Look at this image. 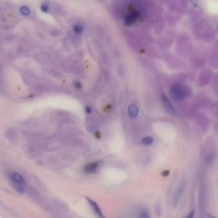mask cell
Instances as JSON below:
<instances>
[{"label":"cell","instance_id":"cell-11","mask_svg":"<svg viewBox=\"0 0 218 218\" xmlns=\"http://www.w3.org/2000/svg\"><path fill=\"white\" fill-rule=\"evenodd\" d=\"M41 9L42 12H46L49 10L48 6L46 4H42L41 6Z\"/></svg>","mask_w":218,"mask_h":218},{"label":"cell","instance_id":"cell-13","mask_svg":"<svg viewBox=\"0 0 218 218\" xmlns=\"http://www.w3.org/2000/svg\"><path fill=\"white\" fill-rule=\"evenodd\" d=\"M213 155H209L207 156V157L206 159V162H207V163L208 164L209 163L211 162V161H212V160L213 159Z\"/></svg>","mask_w":218,"mask_h":218},{"label":"cell","instance_id":"cell-14","mask_svg":"<svg viewBox=\"0 0 218 218\" xmlns=\"http://www.w3.org/2000/svg\"><path fill=\"white\" fill-rule=\"evenodd\" d=\"M169 173H170V172H169V170H165V171H163V172L162 173V175L163 177H167V176L169 175Z\"/></svg>","mask_w":218,"mask_h":218},{"label":"cell","instance_id":"cell-15","mask_svg":"<svg viewBox=\"0 0 218 218\" xmlns=\"http://www.w3.org/2000/svg\"><path fill=\"white\" fill-rule=\"evenodd\" d=\"M194 214H195V210H193V211H192V212H191V213L188 215V216L187 217V218H193V217H194Z\"/></svg>","mask_w":218,"mask_h":218},{"label":"cell","instance_id":"cell-6","mask_svg":"<svg viewBox=\"0 0 218 218\" xmlns=\"http://www.w3.org/2000/svg\"><path fill=\"white\" fill-rule=\"evenodd\" d=\"M129 116L131 118H135L139 114V109L138 107L135 105H131L129 106Z\"/></svg>","mask_w":218,"mask_h":218},{"label":"cell","instance_id":"cell-2","mask_svg":"<svg viewBox=\"0 0 218 218\" xmlns=\"http://www.w3.org/2000/svg\"><path fill=\"white\" fill-rule=\"evenodd\" d=\"M162 98L164 108L168 113L175 116H177L179 115L177 111L173 106L169 99L165 95L163 94Z\"/></svg>","mask_w":218,"mask_h":218},{"label":"cell","instance_id":"cell-5","mask_svg":"<svg viewBox=\"0 0 218 218\" xmlns=\"http://www.w3.org/2000/svg\"><path fill=\"white\" fill-rule=\"evenodd\" d=\"M86 199L88 200V202H89L90 205L92 207V208H93L94 212L96 213L97 215H98V217L101 218L103 217L101 211L99 207L97 205L96 203L95 202L93 201L91 199H89V198H86Z\"/></svg>","mask_w":218,"mask_h":218},{"label":"cell","instance_id":"cell-7","mask_svg":"<svg viewBox=\"0 0 218 218\" xmlns=\"http://www.w3.org/2000/svg\"><path fill=\"white\" fill-rule=\"evenodd\" d=\"M20 12L21 14L25 16H29L31 13L30 9L26 6H22L20 8Z\"/></svg>","mask_w":218,"mask_h":218},{"label":"cell","instance_id":"cell-3","mask_svg":"<svg viewBox=\"0 0 218 218\" xmlns=\"http://www.w3.org/2000/svg\"><path fill=\"white\" fill-rule=\"evenodd\" d=\"M9 177L10 179L15 184L23 185L25 182L24 178L20 174L17 172L14 171L11 172L9 174Z\"/></svg>","mask_w":218,"mask_h":218},{"label":"cell","instance_id":"cell-9","mask_svg":"<svg viewBox=\"0 0 218 218\" xmlns=\"http://www.w3.org/2000/svg\"><path fill=\"white\" fill-rule=\"evenodd\" d=\"M153 142V139L150 137H147L142 140L143 144L146 145H149L152 144Z\"/></svg>","mask_w":218,"mask_h":218},{"label":"cell","instance_id":"cell-17","mask_svg":"<svg viewBox=\"0 0 218 218\" xmlns=\"http://www.w3.org/2000/svg\"><path fill=\"white\" fill-rule=\"evenodd\" d=\"M86 113H89L91 112V109H90V108L89 107L86 106Z\"/></svg>","mask_w":218,"mask_h":218},{"label":"cell","instance_id":"cell-4","mask_svg":"<svg viewBox=\"0 0 218 218\" xmlns=\"http://www.w3.org/2000/svg\"><path fill=\"white\" fill-rule=\"evenodd\" d=\"M100 164V162H93L86 164L84 168V172L86 174H94L96 171Z\"/></svg>","mask_w":218,"mask_h":218},{"label":"cell","instance_id":"cell-10","mask_svg":"<svg viewBox=\"0 0 218 218\" xmlns=\"http://www.w3.org/2000/svg\"><path fill=\"white\" fill-rule=\"evenodd\" d=\"M83 27L81 25L78 24L75 26L74 27V30L76 33H80L82 32Z\"/></svg>","mask_w":218,"mask_h":218},{"label":"cell","instance_id":"cell-12","mask_svg":"<svg viewBox=\"0 0 218 218\" xmlns=\"http://www.w3.org/2000/svg\"><path fill=\"white\" fill-rule=\"evenodd\" d=\"M139 217L142 218H148L149 217V214L145 211H142L140 214Z\"/></svg>","mask_w":218,"mask_h":218},{"label":"cell","instance_id":"cell-16","mask_svg":"<svg viewBox=\"0 0 218 218\" xmlns=\"http://www.w3.org/2000/svg\"><path fill=\"white\" fill-rule=\"evenodd\" d=\"M75 85H76V88H79V89L81 88V85L80 83L78 81L76 82V83H75Z\"/></svg>","mask_w":218,"mask_h":218},{"label":"cell","instance_id":"cell-8","mask_svg":"<svg viewBox=\"0 0 218 218\" xmlns=\"http://www.w3.org/2000/svg\"><path fill=\"white\" fill-rule=\"evenodd\" d=\"M22 185L17 184H16L14 185V188H15V190L19 194H23L24 193L25 190Z\"/></svg>","mask_w":218,"mask_h":218},{"label":"cell","instance_id":"cell-1","mask_svg":"<svg viewBox=\"0 0 218 218\" xmlns=\"http://www.w3.org/2000/svg\"><path fill=\"white\" fill-rule=\"evenodd\" d=\"M191 90L188 86L182 84H176L170 87L169 94L172 99L178 101L186 99L190 96Z\"/></svg>","mask_w":218,"mask_h":218}]
</instances>
